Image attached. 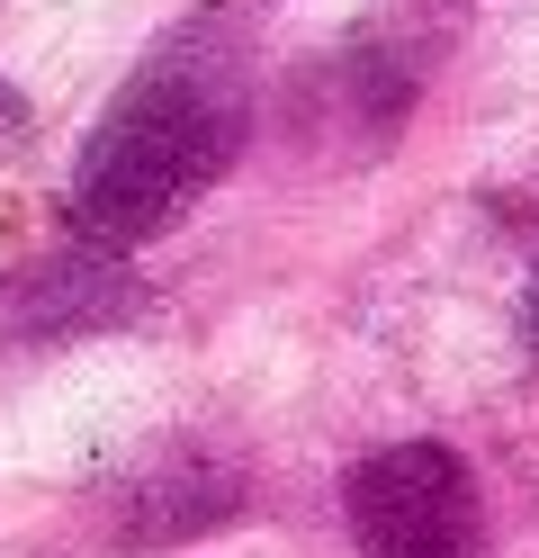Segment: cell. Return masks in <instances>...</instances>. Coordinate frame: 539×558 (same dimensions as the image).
Listing matches in <instances>:
<instances>
[{
    "instance_id": "obj_1",
    "label": "cell",
    "mask_w": 539,
    "mask_h": 558,
    "mask_svg": "<svg viewBox=\"0 0 539 558\" xmlns=\"http://www.w3.org/2000/svg\"><path fill=\"white\" fill-rule=\"evenodd\" d=\"M261 126V46L234 10H198L108 90L99 126L72 154L63 226L99 262L144 253L171 226H189L207 190L243 162Z\"/></svg>"
},
{
    "instance_id": "obj_5",
    "label": "cell",
    "mask_w": 539,
    "mask_h": 558,
    "mask_svg": "<svg viewBox=\"0 0 539 558\" xmlns=\"http://www.w3.org/2000/svg\"><path fill=\"white\" fill-rule=\"evenodd\" d=\"M522 352L539 361V270H530V289H522Z\"/></svg>"
},
{
    "instance_id": "obj_4",
    "label": "cell",
    "mask_w": 539,
    "mask_h": 558,
    "mask_svg": "<svg viewBox=\"0 0 539 558\" xmlns=\"http://www.w3.org/2000/svg\"><path fill=\"white\" fill-rule=\"evenodd\" d=\"M252 496V469L225 441H162L126 486H108V541L118 549H189L216 522H234Z\"/></svg>"
},
{
    "instance_id": "obj_2",
    "label": "cell",
    "mask_w": 539,
    "mask_h": 558,
    "mask_svg": "<svg viewBox=\"0 0 539 558\" xmlns=\"http://www.w3.org/2000/svg\"><path fill=\"white\" fill-rule=\"evenodd\" d=\"M450 37H458L450 10H431V0H387V10H369L359 27H342L333 46H315L297 73H287V135H297V154L323 162V171L378 162L395 135L414 126Z\"/></svg>"
},
{
    "instance_id": "obj_3",
    "label": "cell",
    "mask_w": 539,
    "mask_h": 558,
    "mask_svg": "<svg viewBox=\"0 0 539 558\" xmlns=\"http://www.w3.org/2000/svg\"><path fill=\"white\" fill-rule=\"evenodd\" d=\"M342 522L359 558H477L486 496L450 441H387L342 469Z\"/></svg>"
}]
</instances>
